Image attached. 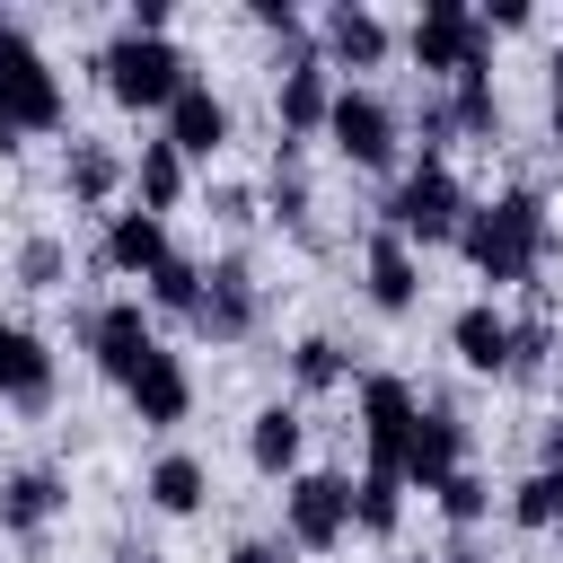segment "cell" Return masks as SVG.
I'll return each instance as SVG.
<instances>
[{
    "instance_id": "39",
    "label": "cell",
    "mask_w": 563,
    "mask_h": 563,
    "mask_svg": "<svg viewBox=\"0 0 563 563\" xmlns=\"http://www.w3.org/2000/svg\"><path fill=\"white\" fill-rule=\"evenodd\" d=\"M554 141H563V88H554Z\"/></svg>"
},
{
    "instance_id": "20",
    "label": "cell",
    "mask_w": 563,
    "mask_h": 563,
    "mask_svg": "<svg viewBox=\"0 0 563 563\" xmlns=\"http://www.w3.org/2000/svg\"><path fill=\"white\" fill-rule=\"evenodd\" d=\"M0 405H18V413H44V405H53V343H44V334H26V325H18V343H9Z\"/></svg>"
},
{
    "instance_id": "41",
    "label": "cell",
    "mask_w": 563,
    "mask_h": 563,
    "mask_svg": "<svg viewBox=\"0 0 563 563\" xmlns=\"http://www.w3.org/2000/svg\"><path fill=\"white\" fill-rule=\"evenodd\" d=\"M554 431H563V387H554Z\"/></svg>"
},
{
    "instance_id": "26",
    "label": "cell",
    "mask_w": 563,
    "mask_h": 563,
    "mask_svg": "<svg viewBox=\"0 0 563 563\" xmlns=\"http://www.w3.org/2000/svg\"><path fill=\"white\" fill-rule=\"evenodd\" d=\"M150 308L194 317V308H202V264H194V255H167V264L150 273Z\"/></svg>"
},
{
    "instance_id": "11",
    "label": "cell",
    "mask_w": 563,
    "mask_h": 563,
    "mask_svg": "<svg viewBox=\"0 0 563 563\" xmlns=\"http://www.w3.org/2000/svg\"><path fill=\"white\" fill-rule=\"evenodd\" d=\"M361 290H369L378 317H405V308L422 299V264H413V246H405L396 229L369 238V255H361Z\"/></svg>"
},
{
    "instance_id": "2",
    "label": "cell",
    "mask_w": 563,
    "mask_h": 563,
    "mask_svg": "<svg viewBox=\"0 0 563 563\" xmlns=\"http://www.w3.org/2000/svg\"><path fill=\"white\" fill-rule=\"evenodd\" d=\"M26 132H62V79L26 26H0V158Z\"/></svg>"
},
{
    "instance_id": "33",
    "label": "cell",
    "mask_w": 563,
    "mask_h": 563,
    "mask_svg": "<svg viewBox=\"0 0 563 563\" xmlns=\"http://www.w3.org/2000/svg\"><path fill=\"white\" fill-rule=\"evenodd\" d=\"M229 563H290V545H282V537H238Z\"/></svg>"
},
{
    "instance_id": "5",
    "label": "cell",
    "mask_w": 563,
    "mask_h": 563,
    "mask_svg": "<svg viewBox=\"0 0 563 563\" xmlns=\"http://www.w3.org/2000/svg\"><path fill=\"white\" fill-rule=\"evenodd\" d=\"M466 211H475V202H466V185L449 176V158H422V167L387 194V229H396L405 246H440V238H457Z\"/></svg>"
},
{
    "instance_id": "23",
    "label": "cell",
    "mask_w": 563,
    "mask_h": 563,
    "mask_svg": "<svg viewBox=\"0 0 563 563\" xmlns=\"http://www.w3.org/2000/svg\"><path fill=\"white\" fill-rule=\"evenodd\" d=\"M150 501H158L167 519H194V510L211 501V475H202V457H185V449H167V457L150 466Z\"/></svg>"
},
{
    "instance_id": "43",
    "label": "cell",
    "mask_w": 563,
    "mask_h": 563,
    "mask_svg": "<svg viewBox=\"0 0 563 563\" xmlns=\"http://www.w3.org/2000/svg\"><path fill=\"white\" fill-rule=\"evenodd\" d=\"M422 563H431V554H422Z\"/></svg>"
},
{
    "instance_id": "19",
    "label": "cell",
    "mask_w": 563,
    "mask_h": 563,
    "mask_svg": "<svg viewBox=\"0 0 563 563\" xmlns=\"http://www.w3.org/2000/svg\"><path fill=\"white\" fill-rule=\"evenodd\" d=\"M185 202V150L158 132V141H141V158H132V211H176Z\"/></svg>"
},
{
    "instance_id": "6",
    "label": "cell",
    "mask_w": 563,
    "mask_h": 563,
    "mask_svg": "<svg viewBox=\"0 0 563 563\" xmlns=\"http://www.w3.org/2000/svg\"><path fill=\"white\" fill-rule=\"evenodd\" d=\"M282 528H290V545L334 554V545L352 537V475H334V466L290 475V484H282Z\"/></svg>"
},
{
    "instance_id": "35",
    "label": "cell",
    "mask_w": 563,
    "mask_h": 563,
    "mask_svg": "<svg viewBox=\"0 0 563 563\" xmlns=\"http://www.w3.org/2000/svg\"><path fill=\"white\" fill-rule=\"evenodd\" d=\"M255 26H282V35H299V9H290V0H255Z\"/></svg>"
},
{
    "instance_id": "10",
    "label": "cell",
    "mask_w": 563,
    "mask_h": 563,
    "mask_svg": "<svg viewBox=\"0 0 563 563\" xmlns=\"http://www.w3.org/2000/svg\"><path fill=\"white\" fill-rule=\"evenodd\" d=\"M457 466H466V422H457L449 405H422L413 449H405V493H440Z\"/></svg>"
},
{
    "instance_id": "34",
    "label": "cell",
    "mask_w": 563,
    "mask_h": 563,
    "mask_svg": "<svg viewBox=\"0 0 563 563\" xmlns=\"http://www.w3.org/2000/svg\"><path fill=\"white\" fill-rule=\"evenodd\" d=\"M475 18H484L493 35H519V26H528V0H493V9H475Z\"/></svg>"
},
{
    "instance_id": "40",
    "label": "cell",
    "mask_w": 563,
    "mask_h": 563,
    "mask_svg": "<svg viewBox=\"0 0 563 563\" xmlns=\"http://www.w3.org/2000/svg\"><path fill=\"white\" fill-rule=\"evenodd\" d=\"M554 88H563V44H554Z\"/></svg>"
},
{
    "instance_id": "24",
    "label": "cell",
    "mask_w": 563,
    "mask_h": 563,
    "mask_svg": "<svg viewBox=\"0 0 563 563\" xmlns=\"http://www.w3.org/2000/svg\"><path fill=\"white\" fill-rule=\"evenodd\" d=\"M62 185H70V202H114V185H123V158L106 150V141H70V158H62Z\"/></svg>"
},
{
    "instance_id": "15",
    "label": "cell",
    "mask_w": 563,
    "mask_h": 563,
    "mask_svg": "<svg viewBox=\"0 0 563 563\" xmlns=\"http://www.w3.org/2000/svg\"><path fill=\"white\" fill-rule=\"evenodd\" d=\"M167 255H176V238H167V220H158V211H114V229H106V273L150 282Z\"/></svg>"
},
{
    "instance_id": "16",
    "label": "cell",
    "mask_w": 563,
    "mask_h": 563,
    "mask_svg": "<svg viewBox=\"0 0 563 563\" xmlns=\"http://www.w3.org/2000/svg\"><path fill=\"white\" fill-rule=\"evenodd\" d=\"M123 396H132V413H141L150 431H167V422H185V413H194V369H185L176 352H150V369H141Z\"/></svg>"
},
{
    "instance_id": "21",
    "label": "cell",
    "mask_w": 563,
    "mask_h": 563,
    "mask_svg": "<svg viewBox=\"0 0 563 563\" xmlns=\"http://www.w3.org/2000/svg\"><path fill=\"white\" fill-rule=\"evenodd\" d=\"M299 440H308V422H299V405H264L255 422H246V457H255V475H299Z\"/></svg>"
},
{
    "instance_id": "27",
    "label": "cell",
    "mask_w": 563,
    "mask_h": 563,
    "mask_svg": "<svg viewBox=\"0 0 563 563\" xmlns=\"http://www.w3.org/2000/svg\"><path fill=\"white\" fill-rule=\"evenodd\" d=\"M343 369H352L343 343H325V334H299V343H290V378H299L308 396H317V387H343Z\"/></svg>"
},
{
    "instance_id": "4",
    "label": "cell",
    "mask_w": 563,
    "mask_h": 563,
    "mask_svg": "<svg viewBox=\"0 0 563 563\" xmlns=\"http://www.w3.org/2000/svg\"><path fill=\"white\" fill-rule=\"evenodd\" d=\"M405 53H413V70H431V79H449V88H457V79H493V26H484L466 0H422Z\"/></svg>"
},
{
    "instance_id": "32",
    "label": "cell",
    "mask_w": 563,
    "mask_h": 563,
    "mask_svg": "<svg viewBox=\"0 0 563 563\" xmlns=\"http://www.w3.org/2000/svg\"><path fill=\"white\" fill-rule=\"evenodd\" d=\"M273 211H282V220H308V185H299V176H290V167H282V176H273Z\"/></svg>"
},
{
    "instance_id": "38",
    "label": "cell",
    "mask_w": 563,
    "mask_h": 563,
    "mask_svg": "<svg viewBox=\"0 0 563 563\" xmlns=\"http://www.w3.org/2000/svg\"><path fill=\"white\" fill-rule=\"evenodd\" d=\"M9 343H18V325H9V317H0V369H9Z\"/></svg>"
},
{
    "instance_id": "12",
    "label": "cell",
    "mask_w": 563,
    "mask_h": 563,
    "mask_svg": "<svg viewBox=\"0 0 563 563\" xmlns=\"http://www.w3.org/2000/svg\"><path fill=\"white\" fill-rule=\"evenodd\" d=\"M194 325H202L211 343H238V334L255 325V273H246L238 255H220V264L202 273V308H194Z\"/></svg>"
},
{
    "instance_id": "1",
    "label": "cell",
    "mask_w": 563,
    "mask_h": 563,
    "mask_svg": "<svg viewBox=\"0 0 563 563\" xmlns=\"http://www.w3.org/2000/svg\"><path fill=\"white\" fill-rule=\"evenodd\" d=\"M545 238H554V220H545V194H537V185H510V194L475 202V211H466V229H457L466 264H475L493 290L528 282V273H537V255H545Z\"/></svg>"
},
{
    "instance_id": "37",
    "label": "cell",
    "mask_w": 563,
    "mask_h": 563,
    "mask_svg": "<svg viewBox=\"0 0 563 563\" xmlns=\"http://www.w3.org/2000/svg\"><path fill=\"white\" fill-rule=\"evenodd\" d=\"M440 563H484V554H475V545H449V554H440Z\"/></svg>"
},
{
    "instance_id": "42",
    "label": "cell",
    "mask_w": 563,
    "mask_h": 563,
    "mask_svg": "<svg viewBox=\"0 0 563 563\" xmlns=\"http://www.w3.org/2000/svg\"><path fill=\"white\" fill-rule=\"evenodd\" d=\"M554 537H563V519H554Z\"/></svg>"
},
{
    "instance_id": "9",
    "label": "cell",
    "mask_w": 563,
    "mask_h": 563,
    "mask_svg": "<svg viewBox=\"0 0 563 563\" xmlns=\"http://www.w3.org/2000/svg\"><path fill=\"white\" fill-rule=\"evenodd\" d=\"M150 352H158V334H150V308H141V299L88 308V361H97L114 387H132V378L150 369Z\"/></svg>"
},
{
    "instance_id": "7",
    "label": "cell",
    "mask_w": 563,
    "mask_h": 563,
    "mask_svg": "<svg viewBox=\"0 0 563 563\" xmlns=\"http://www.w3.org/2000/svg\"><path fill=\"white\" fill-rule=\"evenodd\" d=\"M413 422H422V405H413V387L405 378H361V449H369V475H396L405 484V449H413Z\"/></svg>"
},
{
    "instance_id": "31",
    "label": "cell",
    "mask_w": 563,
    "mask_h": 563,
    "mask_svg": "<svg viewBox=\"0 0 563 563\" xmlns=\"http://www.w3.org/2000/svg\"><path fill=\"white\" fill-rule=\"evenodd\" d=\"M62 273H70V246L62 238H26L18 246V282L26 290H62Z\"/></svg>"
},
{
    "instance_id": "30",
    "label": "cell",
    "mask_w": 563,
    "mask_h": 563,
    "mask_svg": "<svg viewBox=\"0 0 563 563\" xmlns=\"http://www.w3.org/2000/svg\"><path fill=\"white\" fill-rule=\"evenodd\" d=\"M431 501H440V519H449V528H475V519L493 510V484H484L475 466H457V475H449V484H440Z\"/></svg>"
},
{
    "instance_id": "3",
    "label": "cell",
    "mask_w": 563,
    "mask_h": 563,
    "mask_svg": "<svg viewBox=\"0 0 563 563\" xmlns=\"http://www.w3.org/2000/svg\"><path fill=\"white\" fill-rule=\"evenodd\" d=\"M97 79H106V97H114V106H132V114H167V106L194 88L185 53H176L167 35H132V26L97 53Z\"/></svg>"
},
{
    "instance_id": "28",
    "label": "cell",
    "mask_w": 563,
    "mask_h": 563,
    "mask_svg": "<svg viewBox=\"0 0 563 563\" xmlns=\"http://www.w3.org/2000/svg\"><path fill=\"white\" fill-rule=\"evenodd\" d=\"M510 519H519V528H554V519H563V475H545V466L519 475V484H510Z\"/></svg>"
},
{
    "instance_id": "8",
    "label": "cell",
    "mask_w": 563,
    "mask_h": 563,
    "mask_svg": "<svg viewBox=\"0 0 563 563\" xmlns=\"http://www.w3.org/2000/svg\"><path fill=\"white\" fill-rule=\"evenodd\" d=\"M325 141H334L352 167H396V106H387L378 88H334Z\"/></svg>"
},
{
    "instance_id": "29",
    "label": "cell",
    "mask_w": 563,
    "mask_h": 563,
    "mask_svg": "<svg viewBox=\"0 0 563 563\" xmlns=\"http://www.w3.org/2000/svg\"><path fill=\"white\" fill-rule=\"evenodd\" d=\"M449 114H457V132L493 141V132H501V97H493V79H457V88H449Z\"/></svg>"
},
{
    "instance_id": "18",
    "label": "cell",
    "mask_w": 563,
    "mask_h": 563,
    "mask_svg": "<svg viewBox=\"0 0 563 563\" xmlns=\"http://www.w3.org/2000/svg\"><path fill=\"white\" fill-rule=\"evenodd\" d=\"M167 141H176L185 158H220V141H229V106H220V97L194 79V88L167 106Z\"/></svg>"
},
{
    "instance_id": "17",
    "label": "cell",
    "mask_w": 563,
    "mask_h": 563,
    "mask_svg": "<svg viewBox=\"0 0 563 563\" xmlns=\"http://www.w3.org/2000/svg\"><path fill=\"white\" fill-rule=\"evenodd\" d=\"M378 70L387 62V18L378 9H361V0H343V9H325V70Z\"/></svg>"
},
{
    "instance_id": "25",
    "label": "cell",
    "mask_w": 563,
    "mask_h": 563,
    "mask_svg": "<svg viewBox=\"0 0 563 563\" xmlns=\"http://www.w3.org/2000/svg\"><path fill=\"white\" fill-rule=\"evenodd\" d=\"M396 519H405V484L396 475H361L352 484V528L361 537H396Z\"/></svg>"
},
{
    "instance_id": "14",
    "label": "cell",
    "mask_w": 563,
    "mask_h": 563,
    "mask_svg": "<svg viewBox=\"0 0 563 563\" xmlns=\"http://www.w3.org/2000/svg\"><path fill=\"white\" fill-rule=\"evenodd\" d=\"M334 88H343V79H334L317 53H299V62L282 70V97H273V106H282V132H290V141L325 132V114H334Z\"/></svg>"
},
{
    "instance_id": "22",
    "label": "cell",
    "mask_w": 563,
    "mask_h": 563,
    "mask_svg": "<svg viewBox=\"0 0 563 563\" xmlns=\"http://www.w3.org/2000/svg\"><path fill=\"white\" fill-rule=\"evenodd\" d=\"M62 501H70V493H62V475H53V466H18V475L0 484V528H9V537H35Z\"/></svg>"
},
{
    "instance_id": "13",
    "label": "cell",
    "mask_w": 563,
    "mask_h": 563,
    "mask_svg": "<svg viewBox=\"0 0 563 563\" xmlns=\"http://www.w3.org/2000/svg\"><path fill=\"white\" fill-rule=\"evenodd\" d=\"M510 334H519V325H510L493 299H475V308L449 317V352H457L475 378H510Z\"/></svg>"
},
{
    "instance_id": "36",
    "label": "cell",
    "mask_w": 563,
    "mask_h": 563,
    "mask_svg": "<svg viewBox=\"0 0 563 563\" xmlns=\"http://www.w3.org/2000/svg\"><path fill=\"white\" fill-rule=\"evenodd\" d=\"M545 475H563V431H554V440H545Z\"/></svg>"
}]
</instances>
